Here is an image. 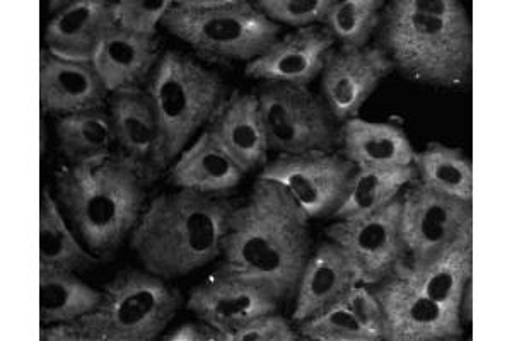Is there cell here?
I'll list each match as a JSON object with an SVG mask.
<instances>
[{"label": "cell", "instance_id": "6da1fadb", "mask_svg": "<svg viewBox=\"0 0 512 341\" xmlns=\"http://www.w3.org/2000/svg\"><path fill=\"white\" fill-rule=\"evenodd\" d=\"M313 249L311 220L291 193L256 178L245 202L229 217L217 270L262 282L280 301H291Z\"/></svg>", "mask_w": 512, "mask_h": 341}, {"label": "cell", "instance_id": "7a4b0ae2", "mask_svg": "<svg viewBox=\"0 0 512 341\" xmlns=\"http://www.w3.org/2000/svg\"><path fill=\"white\" fill-rule=\"evenodd\" d=\"M373 43L407 81L446 91L472 82L473 23L458 0L386 2Z\"/></svg>", "mask_w": 512, "mask_h": 341}, {"label": "cell", "instance_id": "3957f363", "mask_svg": "<svg viewBox=\"0 0 512 341\" xmlns=\"http://www.w3.org/2000/svg\"><path fill=\"white\" fill-rule=\"evenodd\" d=\"M234 205L190 190L159 193L147 203L128 248L152 275L173 282L221 258Z\"/></svg>", "mask_w": 512, "mask_h": 341}, {"label": "cell", "instance_id": "277c9868", "mask_svg": "<svg viewBox=\"0 0 512 341\" xmlns=\"http://www.w3.org/2000/svg\"><path fill=\"white\" fill-rule=\"evenodd\" d=\"M147 185L122 156L67 164L55 173V198L72 231L99 260H113L147 205Z\"/></svg>", "mask_w": 512, "mask_h": 341}, {"label": "cell", "instance_id": "5b68a950", "mask_svg": "<svg viewBox=\"0 0 512 341\" xmlns=\"http://www.w3.org/2000/svg\"><path fill=\"white\" fill-rule=\"evenodd\" d=\"M144 89L158 113L169 166L209 127L229 96L217 70L175 48L164 50Z\"/></svg>", "mask_w": 512, "mask_h": 341}, {"label": "cell", "instance_id": "8992f818", "mask_svg": "<svg viewBox=\"0 0 512 341\" xmlns=\"http://www.w3.org/2000/svg\"><path fill=\"white\" fill-rule=\"evenodd\" d=\"M103 301L70 321L74 341H154L185 304L175 285L144 268H125L103 287Z\"/></svg>", "mask_w": 512, "mask_h": 341}, {"label": "cell", "instance_id": "52a82bcc", "mask_svg": "<svg viewBox=\"0 0 512 341\" xmlns=\"http://www.w3.org/2000/svg\"><path fill=\"white\" fill-rule=\"evenodd\" d=\"M161 28L192 48L200 62L217 65L250 64L282 36V26L248 0L217 11L188 9L175 0Z\"/></svg>", "mask_w": 512, "mask_h": 341}, {"label": "cell", "instance_id": "ba28073f", "mask_svg": "<svg viewBox=\"0 0 512 341\" xmlns=\"http://www.w3.org/2000/svg\"><path fill=\"white\" fill-rule=\"evenodd\" d=\"M260 99L268 149L275 154L332 152L340 147V123L320 93L309 87L263 82Z\"/></svg>", "mask_w": 512, "mask_h": 341}, {"label": "cell", "instance_id": "9c48e42d", "mask_svg": "<svg viewBox=\"0 0 512 341\" xmlns=\"http://www.w3.org/2000/svg\"><path fill=\"white\" fill-rule=\"evenodd\" d=\"M357 171L340 152L311 151L280 154L256 174L286 188L309 220L333 217L345 198Z\"/></svg>", "mask_w": 512, "mask_h": 341}, {"label": "cell", "instance_id": "30bf717a", "mask_svg": "<svg viewBox=\"0 0 512 341\" xmlns=\"http://www.w3.org/2000/svg\"><path fill=\"white\" fill-rule=\"evenodd\" d=\"M473 202L444 195L420 181L402 193V241L407 263H422L473 224Z\"/></svg>", "mask_w": 512, "mask_h": 341}, {"label": "cell", "instance_id": "8fae6325", "mask_svg": "<svg viewBox=\"0 0 512 341\" xmlns=\"http://www.w3.org/2000/svg\"><path fill=\"white\" fill-rule=\"evenodd\" d=\"M400 220L402 195L374 214L337 220L326 227V239L345 249L361 273L362 284L371 287L393 275L396 266L407 260Z\"/></svg>", "mask_w": 512, "mask_h": 341}, {"label": "cell", "instance_id": "7c38bea8", "mask_svg": "<svg viewBox=\"0 0 512 341\" xmlns=\"http://www.w3.org/2000/svg\"><path fill=\"white\" fill-rule=\"evenodd\" d=\"M383 309L384 341H460L465 324L458 311L437 304L407 278L390 275L371 285Z\"/></svg>", "mask_w": 512, "mask_h": 341}, {"label": "cell", "instance_id": "4fadbf2b", "mask_svg": "<svg viewBox=\"0 0 512 341\" xmlns=\"http://www.w3.org/2000/svg\"><path fill=\"white\" fill-rule=\"evenodd\" d=\"M390 58L374 43L364 48H333L320 76V96L340 125L361 115L381 84L393 76Z\"/></svg>", "mask_w": 512, "mask_h": 341}, {"label": "cell", "instance_id": "5bb4252c", "mask_svg": "<svg viewBox=\"0 0 512 341\" xmlns=\"http://www.w3.org/2000/svg\"><path fill=\"white\" fill-rule=\"evenodd\" d=\"M117 154L127 159L147 186L168 173L163 130L158 113L144 87L110 94L108 98Z\"/></svg>", "mask_w": 512, "mask_h": 341}, {"label": "cell", "instance_id": "9a60e30c", "mask_svg": "<svg viewBox=\"0 0 512 341\" xmlns=\"http://www.w3.org/2000/svg\"><path fill=\"white\" fill-rule=\"evenodd\" d=\"M279 295L268 285L217 270L216 275L190 290L185 307L198 319L231 335L265 314L279 313Z\"/></svg>", "mask_w": 512, "mask_h": 341}, {"label": "cell", "instance_id": "2e32d148", "mask_svg": "<svg viewBox=\"0 0 512 341\" xmlns=\"http://www.w3.org/2000/svg\"><path fill=\"white\" fill-rule=\"evenodd\" d=\"M335 47L337 43L325 26L294 29L246 64L245 74L255 81L309 87L320 79L326 58Z\"/></svg>", "mask_w": 512, "mask_h": 341}, {"label": "cell", "instance_id": "e0dca14e", "mask_svg": "<svg viewBox=\"0 0 512 341\" xmlns=\"http://www.w3.org/2000/svg\"><path fill=\"white\" fill-rule=\"evenodd\" d=\"M362 284L361 273L342 246L326 239L318 244L304 266L294 295L292 323L325 313L342 304L345 295Z\"/></svg>", "mask_w": 512, "mask_h": 341}, {"label": "cell", "instance_id": "ac0fdd59", "mask_svg": "<svg viewBox=\"0 0 512 341\" xmlns=\"http://www.w3.org/2000/svg\"><path fill=\"white\" fill-rule=\"evenodd\" d=\"M38 67L41 113L59 118L108 106L110 93L93 62H70L41 48Z\"/></svg>", "mask_w": 512, "mask_h": 341}, {"label": "cell", "instance_id": "d6986e66", "mask_svg": "<svg viewBox=\"0 0 512 341\" xmlns=\"http://www.w3.org/2000/svg\"><path fill=\"white\" fill-rule=\"evenodd\" d=\"M246 173L209 127L169 166L166 181L175 190L205 197L229 198L243 185Z\"/></svg>", "mask_w": 512, "mask_h": 341}, {"label": "cell", "instance_id": "ffe728a7", "mask_svg": "<svg viewBox=\"0 0 512 341\" xmlns=\"http://www.w3.org/2000/svg\"><path fill=\"white\" fill-rule=\"evenodd\" d=\"M473 224L465 227L453 241L422 263L396 266L395 273L407 278L415 289L441 306L460 313V302L466 285L473 280Z\"/></svg>", "mask_w": 512, "mask_h": 341}, {"label": "cell", "instance_id": "44dd1931", "mask_svg": "<svg viewBox=\"0 0 512 341\" xmlns=\"http://www.w3.org/2000/svg\"><path fill=\"white\" fill-rule=\"evenodd\" d=\"M115 26L113 2L72 0L64 11L48 19L43 48L70 62H93L101 43Z\"/></svg>", "mask_w": 512, "mask_h": 341}, {"label": "cell", "instance_id": "7402d4cb", "mask_svg": "<svg viewBox=\"0 0 512 341\" xmlns=\"http://www.w3.org/2000/svg\"><path fill=\"white\" fill-rule=\"evenodd\" d=\"M209 128L246 174L260 173L270 161L260 99L255 91L234 89L229 93Z\"/></svg>", "mask_w": 512, "mask_h": 341}, {"label": "cell", "instance_id": "603a6c76", "mask_svg": "<svg viewBox=\"0 0 512 341\" xmlns=\"http://www.w3.org/2000/svg\"><path fill=\"white\" fill-rule=\"evenodd\" d=\"M163 52L158 38L115 26L101 43L93 65L108 93L113 94L146 87Z\"/></svg>", "mask_w": 512, "mask_h": 341}, {"label": "cell", "instance_id": "cb8c5ba5", "mask_svg": "<svg viewBox=\"0 0 512 341\" xmlns=\"http://www.w3.org/2000/svg\"><path fill=\"white\" fill-rule=\"evenodd\" d=\"M340 154L355 168L412 166L415 154L407 130L390 122H369L361 116L340 125Z\"/></svg>", "mask_w": 512, "mask_h": 341}, {"label": "cell", "instance_id": "d4e9b609", "mask_svg": "<svg viewBox=\"0 0 512 341\" xmlns=\"http://www.w3.org/2000/svg\"><path fill=\"white\" fill-rule=\"evenodd\" d=\"M40 266L38 270H67V272H91L103 261L94 256L79 241L72 231L64 212L60 209L57 198L50 185L41 186L40 191Z\"/></svg>", "mask_w": 512, "mask_h": 341}, {"label": "cell", "instance_id": "484cf974", "mask_svg": "<svg viewBox=\"0 0 512 341\" xmlns=\"http://www.w3.org/2000/svg\"><path fill=\"white\" fill-rule=\"evenodd\" d=\"M55 137L67 164H86L117 154L108 106L55 118Z\"/></svg>", "mask_w": 512, "mask_h": 341}, {"label": "cell", "instance_id": "4316f807", "mask_svg": "<svg viewBox=\"0 0 512 341\" xmlns=\"http://www.w3.org/2000/svg\"><path fill=\"white\" fill-rule=\"evenodd\" d=\"M40 326L70 323L88 316L103 301V290L86 284L76 272L38 270Z\"/></svg>", "mask_w": 512, "mask_h": 341}, {"label": "cell", "instance_id": "83f0119b", "mask_svg": "<svg viewBox=\"0 0 512 341\" xmlns=\"http://www.w3.org/2000/svg\"><path fill=\"white\" fill-rule=\"evenodd\" d=\"M415 180L417 171L414 164L396 168H357L349 195L332 219L354 220L374 214L400 197L403 190Z\"/></svg>", "mask_w": 512, "mask_h": 341}, {"label": "cell", "instance_id": "f1b7e54d", "mask_svg": "<svg viewBox=\"0 0 512 341\" xmlns=\"http://www.w3.org/2000/svg\"><path fill=\"white\" fill-rule=\"evenodd\" d=\"M417 181L444 195L473 202V162L460 147L429 142L415 154Z\"/></svg>", "mask_w": 512, "mask_h": 341}, {"label": "cell", "instance_id": "f546056e", "mask_svg": "<svg viewBox=\"0 0 512 341\" xmlns=\"http://www.w3.org/2000/svg\"><path fill=\"white\" fill-rule=\"evenodd\" d=\"M384 0H333L321 26H325L337 47L364 48L378 33Z\"/></svg>", "mask_w": 512, "mask_h": 341}, {"label": "cell", "instance_id": "4dcf8cb0", "mask_svg": "<svg viewBox=\"0 0 512 341\" xmlns=\"http://www.w3.org/2000/svg\"><path fill=\"white\" fill-rule=\"evenodd\" d=\"M296 330L306 341H373L357 323L354 314L344 304H337L325 313L297 321Z\"/></svg>", "mask_w": 512, "mask_h": 341}, {"label": "cell", "instance_id": "1f68e13d", "mask_svg": "<svg viewBox=\"0 0 512 341\" xmlns=\"http://www.w3.org/2000/svg\"><path fill=\"white\" fill-rule=\"evenodd\" d=\"M175 0H120L113 2V18L118 28L140 36L158 38L164 16Z\"/></svg>", "mask_w": 512, "mask_h": 341}, {"label": "cell", "instance_id": "d6a6232c", "mask_svg": "<svg viewBox=\"0 0 512 341\" xmlns=\"http://www.w3.org/2000/svg\"><path fill=\"white\" fill-rule=\"evenodd\" d=\"M255 4L272 23L303 29L321 26L333 0H256Z\"/></svg>", "mask_w": 512, "mask_h": 341}, {"label": "cell", "instance_id": "836d02e7", "mask_svg": "<svg viewBox=\"0 0 512 341\" xmlns=\"http://www.w3.org/2000/svg\"><path fill=\"white\" fill-rule=\"evenodd\" d=\"M342 304L354 314L357 323L361 324L373 341H384L383 309L369 285H355L354 289L345 295Z\"/></svg>", "mask_w": 512, "mask_h": 341}, {"label": "cell", "instance_id": "e575fe53", "mask_svg": "<svg viewBox=\"0 0 512 341\" xmlns=\"http://www.w3.org/2000/svg\"><path fill=\"white\" fill-rule=\"evenodd\" d=\"M292 319L284 318L279 313L265 314L241 326L231 335H226V341H299Z\"/></svg>", "mask_w": 512, "mask_h": 341}, {"label": "cell", "instance_id": "d590c367", "mask_svg": "<svg viewBox=\"0 0 512 341\" xmlns=\"http://www.w3.org/2000/svg\"><path fill=\"white\" fill-rule=\"evenodd\" d=\"M163 341H224L221 331L204 319H195L180 324L178 328L169 331L168 335L161 336Z\"/></svg>", "mask_w": 512, "mask_h": 341}, {"label": "cell", "instance_id": "8d00e7d4", "mask_svg": "<svg viewBox=\"0 0 512 341\" xmlns=\"http://www.w3.org/2000/svg\"><path fill=\"white\" fill-rule=\"evenodd\" d=\"M460 316L461 321L465 326H470L473 321V280L470 284L466 285L463 297L460 302Z\"/></svg>", "mask_w": 512, "mask_h": 341}, {"label": "cell", "instance_id": "74e56055", "mask_svg": "<svg viewBox=\"0 0 512 341\" xmlns=\"http://www.w3.org/2000/svg\"><path fill=\"white\" fill-rule=\"evenodd\" d=\"M40 140H38V147H40V157L41 159H45L47 156L48 144H50V140H48V116L45 113H41L40 111Z\"/></svg>", "mask_w": 512, "mask_h": 341}]
</instances>
